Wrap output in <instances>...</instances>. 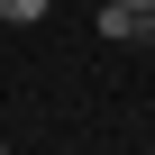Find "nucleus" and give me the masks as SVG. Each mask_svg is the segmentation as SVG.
Segmentation results:
<instances>
[{"label": "nucleus", "mask_w": 155, "mask_h": 155, "mask_svg": "<svg viewBox=\"0 0 155 155\" xmlns=\"http://www.w3.org/2000/svg\"><path fill=\"white\" fill-rule=\"evenodd\" d=\"M137 28H146V9H128V0H101V37H110V46H128Z\"/></svg>", "instance_id": "f257e3e1"}, {"label": "nucleus", "mask_w": 155, "mask_h": 155, "mask_svg": "<svg viewBox=\"0 0 155 155\" xmlns=\"http://www.w3.org/2000/svg\"><path fill=\"white\" fill-rule=\"evenodd\" d=\"M46 9H55V0H0V28H37Z\"/></svg>", "instance_id": "f03ea898"}, {"label": "nucleus", "mask_w": 155, "mask_h": 155, "mask_svg": "<svg viewBox=\"0 0 155 155\" xmlns=\"http://www.w3.org/2000/svg\"><path fill=\"white\" fill-rule=\"evenodd\" d=\"M128 9H155V0H128Z\"/></svg>", "instance_id": "7ed1b4c3"}, {"label": "nucleus", "mask_w": 155, "mask_h": 155, "mask_svg": "<svg viewBox=\"0 0 155 155\" xmlns=\"http://www.w3.org/2000/svg\"><path fill=\"white\" fill-rule=\"evenodd\" d=\"M146 37H155V9H146Z\"/></svg>", "instance_id": "20e7f679"}, {"label": "nucleus", "mask_w": 155, "mask_h": 155, "mask_svg": "<svg viewBox=\"0 0 155 155\" xmlns=\"http://www.w3.org/2000/svg\"><path fill=\"white\" fill-rule=\"evenodd\" d=\"M0 155H9V146H0Z\"/></svg>", "instance_id": "39448f33"}]
</instances>
